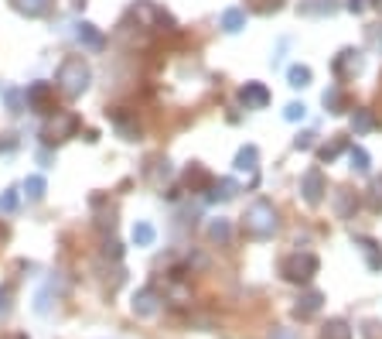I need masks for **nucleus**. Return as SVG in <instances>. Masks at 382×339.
I'll return each mask as SVG.
<instances>
[{"label":"nucleus","mask_w":382,"mask_h":339,"mask_svg":"<svg viewBox=\"0 0 382 339\" xmlns=\"http://www.w3.org/2000/svg\"><path fill=\"white\" fill-rule=\"evenodd\" d=\"M18 148V134H4V140H0V155H11Z\"/></svg>","instance_id":"4c0bfd02"},{"label":"nucleus","mask_w":382,"mask_h":339,"mask_svg":"<svg viewBox=\"0 0 382 339\" xmlns=\"http://www.w3.org/2000/svg\"><path fill=\"white\" fill-rule=\"evenodd\" d=\"M209 240H212V243H229V240H232V223L222 220V216H219V220H212L209 223Z\"/></svg>","instance_id":"4be33fe9"},{"label":"nucleus","mask_w":382,"mask_h":339,"mask_svg":"<svg viewBox=\"0 0 382 339\" xmlns=\"http://www.w3.org/2000/svg\"><path fill=\"white\" fill-rule=\"evenodd\" d=\"M270 339H297V336H294V329H273Z\"/></svg>","instance_id":"ea45409f"},{"label":"nucleus","mask_w":382,"mask_h":339,"mask_svg":"<svg viewBox=\"0 0 382 339\" xmlns=\"http://www.w3.org/2000/svg\"><path fill=\"white\" fill-rule=\"evenodd\" d=\"M256 168H260V148H256V144L239 148V155H236V172H239V175H249V179H256Z\"/></svg>","instance_id":"9b49d317"},{"label":"nucleus","mask_w":382,"mask_h":339,"mask_svg":"<svg viewBox=\"0 0 382 339\" xmlns=\"http://www.w3.org/2000/svg\"><path fill=\"white\" fill-rule=\"evenodd\" d=\"M372 7H376V11H379V14H382V0H372Z\"/></svg>","instance_id":"a19ab883"},{"label":"nucleus","mask_w":382,"mask_h":339,"mask_svg":"<svg viewBox=\"0 0 382 339\" xmlns=\"http://www.w3.org/2000/svg\"><path fill=\"white\" fill-rule=\"evenodd\" d=\"M321 339H352V326L345 319H331L325 329H321Z\"/></svg>","instance_id":"393cba45"},{"label":"nucleus","mask_w":382,"mask_h":339,"mask_svg":"<svg viewBox=\"0 0 382 339\" xmlns=\"http://www.w3.org/2000/svg\"><path fill=\"white\" fill-rule=\"evenodd\" d=\"M76 134H79L76 113H55V117L41 127V140H45V144H62V140L76 138Z\"/></svg>","instance_id":"20e7f679"},{"label":"nucleus","mask_w":382,"mask_h":339,"mask_svg":"<svg viewBox=\"0 0 382 339\" xmlns=\"http://www.w3.org/2000/svg\"><path fill=\"white\" fill-rule=\"evenodd\" d=\"M345 148H348V140H345V138H335L331 144H325V148L318 151V158H321V161H335V158H338V155L345 151Z\"/></svg>","instance_id":"c85d7f7f"},{"label":"nucleus","mask_w":382,"mask_h":339,"mask_svg":"<svg viewBox=\"0 0 382 339\" xmlns=\"http://www.w3.org/2000/svg\"><path fill=\"white\" fill-rule=\"evenodd\" d=\"M314 138H318L314 130H304V134L294 138V148H297V151H311V148H314Z\"/></svg>","instance_id":"f704fd0d"},{"label":"nucleus","mask_w":382,"mask_h":339,"mask_svg":"<svg viewBox=\"0 0 382 339\" xmlns=\"http://www.w3.org/2000/svg\"><path fill=\"white\" fill-rule=\"evenodd\" d=\"M355 247H359V254L365 257V267H369V271H382V247L376 243V240L355 237Z\"/></svg>","instance_id":"ddd939ff"},{"label":"nucleus","mask_w":382,"mask_h":339,"mask_svg":"<svg viewBox=\"0 0 382 339\" xmlns=\"http://www.w3.org/2000/svg\"><path fill=\"white\" fill-rule=\"evenodd\" d=\"M113 120H116V127H120V134H123L127 140H137V138H140V127H137V123L127 117V113H120V110H116Z\"/></svg>","instance_id":"bb28decb"},{"label":"nucleus","mask_w":382,"mask_h":339,"mask_svg":"<svg viewBox=\"0 0 382 339\" xmlns=\"http://www.w3.org/2000/svg\"><path fill=\"white\" fill-rule=\"evenodd\" d=\"M55 7V0H14V11L24 18H45Z\"/></svg>","instance_id":"dca6fc26"},{"label":"nucleus","mask_w":382,"mask_h":339,"mask_svg":"<svg viewBox=\"0 0 382 339\" xmlns=\"http://www.w3.org/2000/svg\"><path fill=\"white\" fill-rule=\"evenodd\" d=\"M284 117L290 120V123H297V120L307 117V106H304V103H290V106L284 110Z\"/></svg>","instance_id":"72a5a7b5"},{"label":"nucleus","mask_w":382,"mask_h":339,"mask_svg":"<svg viewBox=\"0 0 382 339\" xmlns=\"http://www.w3.org/2000/svg\"><path fill=\"white\" fill-rule=\"evenodd\" d=\"M89 82H93V69H89V62L82 59V55H69V59L58 65L55 86L69 96V100L82 96V93L89 89Z\"/></svg>","instance_id":"f257e3e1"},{"label":"nucleus","mask_w":382,"mask_h":339,"mask_svg":"<svg viewBox=\"0 0 382 339\" xmlns=\"http://www.w3.org/2000/svg\"><path fill=\"white\" fill-rule=\"evenodd\" d=\"M369 206H372L376 213H382V175H376L372 185H369Z\"/></svg>","instance_id":"473e14b6"},{"label":"nucleus","mask_w":382,"mask_h":339,"mask_svg":"<svg viewBox=\"0 0 382 339\" xmlns=\"http://www.w3.org/2000/svg\"><path fill=\"white\" fill-rule=\"evenodd\" d=\"M243 28H246V11H243V7L222 11V31H226V35H239Z\"/></svg>","instance_id":"a211bd4d"},{"label":"nucleus","mask_w":382,"mask_h":339,"mask_svg":"<svg viewBox=\"0 0 382 339\" xmlns=\"http://www.w3.org/2000/svg\"><path fill=\"white\" fill-rule=\"evenodd\" d=\"M365 45H369L376 55H382V24H369V28H365Z\"/></svg>","instance_id":"7c9ffc66"},{"label":"nucleus","mask_w":382,"mask_h":339,"mask_svg":"<svg viewBox=\"0 0 382 339\" xmlns=\"http://www.w3.org/2000/svg\"><path fill=\"white\" fill-rule=\"evenodd\" d=\"M21 189H24V196H28L31 202H41V199H45V192H48V185H45V179H41V175H28Z\"/></svg>","instance_id":"412c9836"},{"label":"nucleus","mask_w":382,"mask_h":339,"mask_svg":"<svg viewBox=\"0 0 382 339\" xmlns=\"http://www.w3.org/2000/svg\"><path fill=\"white\" fill-rule=\"evenodd\" d=\"M185 185H188L191 192H209L212 175L202 168V165H188V172H185Z\"/></svg>","instance_id":"2eb2a0df"},{"label":"nucleus","mask_w":382,"mask_h":339,"mask_svg":"<svg viewBox=\"0 0 382 339\" xmlns=\"http://www.w3.org/2000/svg\"><path fill=\"white\" fill-rule=\"evenodd\" d=\"M4 100H7V106H11V113L28 110V96H24L21 89H4Z\"/></svg>","instance_id":"c756f323"},{"label":"nucleus","mask_w":382,"mask_h":339,"mask_svg":"<svg viewBox=\"0 0 382 339\" xmlns=\"http://www.w3.org/2000/svg\"><path fill=\"white\" fill-rule=\"evenodd\" d=\"M321 301H325L321 291H304V295L297 299V305H294V316H297V319H314V316L321 312Z\"/></svg>","instance_id":"4468645a"},{"label":"nucleus","mask_w":382,"mask_h":339,"mask_svg":"<svg viewBox=\"0 0 382 339\" xmlns=\"http://www.w3.org/2000/svg\"><path fill=\"white\" fill-rule=\"evenodd\" d=\"M24 96H28V110L48 113L52 103H55V86H52V82H31V86L24 89Z\"/></svg>","instance_id":"423d86ee"},{"label":"nucleus","mask_w":382,"mask_h":339,"mask_svg":"<svg viewBox=\"0 0 382 339\" xmlns=\"http://www.w3.org/2000/svg\"><path fill=\"white\" fill-rule=\"evenodd\" d=\"M331 69H335L338 79H355L365 69V55L359 48H342V52L335 55V62H331Z\"/></svg>","instance_id":"39448f33"},{"label":"nucleus","mask_w":382,"mask_h":339,"mask_svg":"<svg viewBox=\"0 0 382 339\" xmlns=\"http://www.w3.org/2000/svg\"><path fill=\"white\" fill-rule=\"evenodd\" d=\"M345 7H348V11H352V14H362V11H365V0H348V4H345Z\"/></svg>","instance_id":"58836bf2"},{"label":"nucleus","mask_w":382,"mask_h":339,"mask_svg":"<svg viewBox=\"0 0 382 339\" xmlns=\"http://www.w3.org/2000/svg\"><path fill=\"white\" fill-rule=\"evenodd\" d=\"M376 127H379V120H376V113H372V110H355V113H352V130H355V134H372V130H376Z\"/></svg>","instance_id":"6ab92c4d"},{"label":"nucleus","mask_w":382,"mask_h":339,"mask_svg":"<svg viewBox=\"0 0 382 339\" xmlns=\"http://www.w3.org/2000/svg\"><path fill=\"white\" fill-rule=\"evenodd\" d=\"M348 161H352L348 168H352L355 175H365V172H369V165H372V158H369V151H365V148H348Z\"/></svg>","instance_id":"b1692460"},{"label":"nucleus","mask_w":382,"mask_h":339,"mask_svg":"<svg viewBox=\"0 0 382 339\" xmlns=\"http://www.w3.org/2000/svg\"><path fill=\"white\" fill-rule=\"evenodd\" d=\"M335 209H338V216H352V213H355V209H359V199H355V192H352V189H338V192H335Z\"/></svg>","instance_id":"aec40b11"},{"label":"nucleus","mask_w":382,"mask_h":339,"mask_svg":"<svg viewBox=\"0 0 382 339\" xmlns=\"http://www.w3.org/2000/svg\"><path fill=\"white\" fill-rule=\"evenodd\" d=\"M236 192H239V182H232V179H219V182H212V189H209V202H229V199H236Z\"/></svg>","instance_id":"f3484780"},{"label":"nucleus","mask_w":382,"mask_h":339,"mask_svg":"<svg viewBox=\"0 0 382 339\" xmlns=\"http://www.w3.org/2000/svg\"><path fill=\"white\" fill-rule=\"evenodd\" d=\"M18 202H21L18 189H4V192H0V213H14V209H18Z\"/></svg>","instance_id":"2f4dec72"},{"label":"nucleus","mask_w":382,"mask_h":339,"mask_svg":"<svg viewBox=\"0 0 382 339\" xmlns=\"http://www.w3.org/2000/svg\"><path fill=\"white\" fill-rule=\"evenodd\" d=\"M325 110L328 113H345V106H348V100H345V93L338 89V86H331V89H325Z\"/></svg>","instance_id":"5701e85b"},{"label":"nucleus","mask_w":382,"mask_h":339,"mask_svg":"<svg viewBox=\"0 0 382 339\" xmlns=\"http://www.w3.org/2000/svg\"><path fill=\"white\" fill-rule=\"evenodd\" d=\"M342 11L338 0H297V14L304 18H335Z\"/></svg>","instance_id":"1a4fd4ad"},{"label":"nucleus","mask_w":382,"mask_h":339,"mask_svg":"<svg viewBox=\"0 0 382 339\" xmlns=\"http://www.w3.org/2000/svg\"><path fill=\"white\" fill-rule=\"evenodd\" d=\"M328 192V182L325 175H321V168H307L304 179H301V196H304L307 206H318V202L325 199Z\"/></svg>","instance_id":"0eeeda50"},{"label":"nucleus","mask_w":382,"mask_h":339,"mask_svg":"<svg viewBox=\"0 0 382 339\" xmlns=\"http://www.w3.org/2000/svg\"><path fill=\"white\" fill-rule=\"evenodd\" d=\"M11 299H14V291H11V284H0V319L11 312Z\"/></svg>","instance_id":"c9c22d12"},{"label":"nucleus","mask_w":382,"mask_h":339,"mask_svg":"<svg viewBox=\"0 0 382 339\" xmlns=\"http://www.w3.org/2000/svg\"><path fill=\"white\" fill-rule=\"evenodd\" d=\"M239 103H243L246 110H263L270 103V89L263 82H246V86L239 89Z\"/></svg>","instance_id":"9d476101"},{"label":"nucleus","mask_w":382,"mask_h":339,"mask_svg":"<svg viewBox=\"0 0 382 339\" xmlns=\"http://www.w3.org/2000/svg\"><path fill=\"white\" fill-rule=\"evenodd\" d=\"M130 309H134V316H140V319H151V316L161 312V295L154 288H140V291H134Z\"/></svg>","instance_id":"6e6552de"},{"label":"nucleus","mask_w":382,"mask_h":339,"mask_svg":"<svg viewBox=\"0 0 382 339\" xmlns=\"http://www.w3.org/2000/svg\"><path fill=\"white\" fill-rule=\"evenodd\" d=\"M318 257L311 254V250H297V254H290V257H284V264H280V274H284L290 284H307V281L318 274Z\"/></svg>","instance_id":"7ed1b4c3"},{"label":"nucleus","mask_w":382,"mask_h":339,"mask_svg":"<svg viewBox=\"0 0 382 339\" xmlns=\"http://www.w3.org/2000/svg\"><path fill=\"white\" fill-rule=\"evenodd\" d=\"M14 339H24V336H14Z\"/></svg>","instance_id":"79ce46f5"},{"label":"nucleus","mask_w":382,"mask_h":339,"mask_svg":"<svg viewBox=\"0 0 382 339\" xmlns=\"http://www.w3.org/2000/svg\"><path fill=\"white\" fill-rule=\"evenodd\" d=\"M286 82H290L294 89L311 86V69H307V65H290V69H286Z\"/></svg>","instance_id":"a878e982"},{"label":"nucleus","mask_w":382,"mask_h":339,"mask_svg":"<svg viewBox=\"0 0 382 339\" xmlns=\"http://www.w3.org/2000/svg\"><path fill=\"white\" fill-rule=\"evenodd\" d=\"M76 41L82 45V48H93V52H99V48L106 45L103 31H99L96 24H89V21H79L76 24Z\"/></svg>","instance_id":"f8f14e48"},{"label":"nucleus","mask_w":382,"mask_h":339,"mask_svg":"<svg viewBox=\"0 0 382 339\" xmlns=\"http://www.w3.org/2000/svg\"><path fill=\"white\" fill-rule=\"evenodd\" d=\"M154 237H157V230H154L151 223H134V243L137 247H151Z\"/></svg>","instance_id":"cd10ccee"},{"label":"nucleus","mask_w":382,"mask_h":339,"mask_svg":"<svg viewBox=\"0 0 382 339\" xmlns=\"http://www.w3.org/2000/svg\"><path fill=\"white\" fill-rule=\"evenodd\" d=\"M103 257H110V260H120V257H123V247H120L116 240H106V243H103Z\"/></svg>","instance_id":"e433bc0d"},{"label":"nucleus","mask_w":382,"mask_h":339,"mask_svg":"<svg viewBox=\"0 0 382 339\" xmlns=\"http://www.w3.org/2000/svg\"><path fill=\"white\" fill-rule=\"evenodd\" d=\"M243 226L253 240H270L277 230H280V220H277V209L270 199H256L246 206V216H243Z\"/></svg>","instance_id":"f03ea898"}]
</instances>
